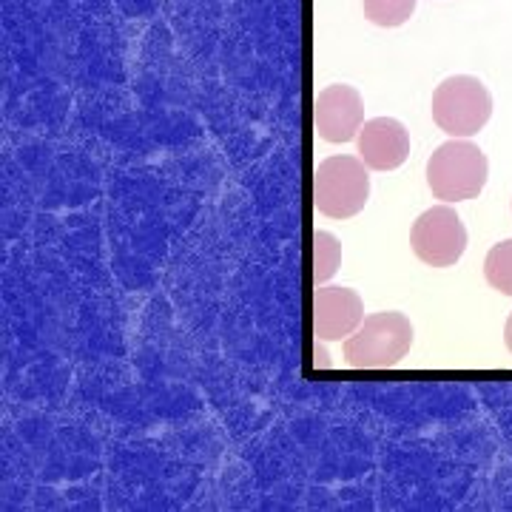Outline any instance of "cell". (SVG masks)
<instances>
[{
	"mask_svg": "<svg viewBox=\"0 0 512 512\" xmlns=\"http://www.w3.org/2000/svg\"><path fill=\"white\" fill-rule=\"evenodd\" d=\"M365 18L384 29H396L416 12V0H362Z\"/></svg>",
	"mask_w": 512,
	"mask_h": 512,
	"instance_id": "obj_11",
	"label": "cell"
},
{
	"mask_svg": "<svg viewBox=\"0 0 512 512\" xmlns=\"http://www.w3.org/2000/svg\"><path fill=\"white\" fill-rule=\"evenodd\" d=\"M504 342H507V348H510L512 353V313L510 319H507V328H504Z\"/></svg>",
	"mask_w": 512,
	"mask_h": 512,
	"instance_id": "obj_12",
	"label": "cell"
},
{
	"mask_svg": "<svg viewBox=\"0 0 512 512\" xmlns=\"http://www.w3.org/2000/svg\"><path fill=\"white\" fill-rule=\"evenodd\" d=\"M487 177L490 163L484 151L464 137H453L450 143L436 148V154L427 160V185L436 200H473L484 191Z\"/></svg>",
	"mask_w": 512,
	"mask_h": 512,
	"instance_id": "obj_1",
	"label": "cell"
},
{
	"mask_svg": "<svg viewBox=\"0 0 512 512\" xmlns=\"http://www.w3.org/2000/svg\"><path fill=\"white\" fill-rule=\"evenodd\" d=\"M365 319L362 296L350 288H316L313 293V333L322 342H342Z\"/></svg>",
	"mask_w": 512,
	"mask_h": 512,
	"instance_id": "obj_7",
	"label": "cell"
},
{
	"mask_svg": "<svg viewBox=\"0 0 512 512\" xmlns=\"http://www.w3.org/2000/svg\"><path fill=\"white\" fill-rule=\"evenodd\" d=\"M313 117L325 143H350L365 126V100L348 83H333L316 97Z\"/></svg>",
	"mask_w": 512,
	"mask_h": 512,
	"instance_id": "obj_6",
	"label": "cell"
},
{
	"mask_svg": "<svg viewBox=\"0 0 512 512\" xmlns=\"http://www.w3.org/2000/svg\"><path fill=\"white\" fill-rule=\"evenodd\" d=\"M359 157L373 171H393L410 157V134L393 117H373L359 131Z\"/></svg>",
	"mask_w": 512,
	"mask_h": 512,
	"instance_id": "obj_8",
	"label": "cell"
},
{
	"mask_svg": "<svg viewBox=\"0 0 512 512\" xmlns=\"http://www.w3.org/2000/svg\"><path fill=\"white\" fill-rule=\"evenodd\" d=\"M490 117L493 94L487 92V86L478 77L456 74L447 77L433 92V120L450 137H473L490 123Z\"/></svg>",
	"mask_w": 512,
	"mask_h": 512,
	"instance_id": "obj_3",
	"label": "cell"
},
{
	"mask_svg": "<svg viewBox=\"0 0 512 512\" xmlns=\"http://www.w3.org/2000/svg\"><path fill=\"white\" fill-rule=\"evenodd\" d=\"M410 345L413 325L404 313H373L345 339V362L356 370H382L399 365Z\"/></svg>",
	"mask_w": 512,
	"mask_h": 512,
	"instance_id": "obj_2",
	"label": "cell"
},
{
	"mask_svg": "<svg viewBox=\"0 0 512 512\" xmlns=\"http://www.w3.org/2000/svg\"><path fill=\"white\" fill-rule=\"evenodd\" d=\"M342 265V245L330 231H316L313 237V279L316 285H325Z\"/></svg>",
	"mask_w": 512,
	"mask_h": 512,
	"instance_id": "obj_9",
	"label": "cell"
},
{
	"mask_svg": "<svg viewBox=\"0 0 512 512\" xmlns=\"http://www.w3.org/2000/svg\"><path fill=\"white\" fill-rule=\"evenodd\" d=\"M484 276L490 288L512 296V239H504L490 248V254L484 259Z\"/></svg>",
	"mask_w": 512,
	"mask_h": 512,
	"instance_id": "obj_10",
	"label": "cell"
},
{
	"mask_svg": "<svg viewBox=\"0 0 512 512\" xmlns=\"http://www.w3.org/2000/svg\"><path fill=\"white\" fill-rule=\"evenodd\" d=\"M413 254L430 268H450L467 251V228L450 205H436L413 222Z\"/></svg>",
	"mask_w": 512,
	"mask_h": 512,
	"instance_id": "obj_5",
	"label": "cell"
},
{
	"mask_svg": "<svg viewBox=\"0 0 512 512\" xmlns=\"http://www.w3.org/2000/svg\"><path fill=\"white\" fill-rule=\"evenodd\" d=\"M370 200V177L362 157H328L313 177V202L330 220L356 217Z\"/></svg>",
	"mask_w": 512,
	"mask_h": 512,
	"instance_id": "obj_4",
	"label": "cell"
}]
</instances>
